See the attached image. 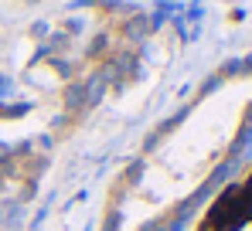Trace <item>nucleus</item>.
<instances>
[{
	"label": "nucleus",
	"mask_w": 252,
	"mask_h": 231,
	"mask_svg": "<svg viewBox=\"0 0 252 231\" xmlns=\"http://www.w3.org/2000/svg\"><path fill=\"white\" fill-rule=\"evenodd\" d=\"M140 72V58L129 55V51H120V55H109L106 68H102V78L106 82H123V78H133Z\"/></svg>",
	"instance_id": "obj_1"
},
{
	"label": "nucleus",
	"mask_w": 252,
	"mask_h": 231,
	"mask_svg": "<svg viewBox=\"0 0 252 231\" xmlns=\"http://www.w3.org/2000/svg\"><path fill=\"white\" fill-rule=\"evenodd\" d=\"M102 95H106V78L102 72H95L92 78H85V109H95Z\"/></svg>",
	"instance_id": "obj_2"
},
{
	"label": "nucleus",
	"mask_w": 252,
	"mask_h": 231,
	"mask_svg": "<svg viewBox=\"0 0 252 231\" xmlns=\"http://www.w3.org/2000/svg\"><path fill=\"white\" fill-rule=\"evenodd\" d=\"M116 228H120V214L113 211V214H109V221H106V231H116Z\"/></svg>",
	"instance_id": "obj_7"
},
{
	"label": "nucleus",
	"mask_w": 252,
	"mask_h": 231,
	"mask_svg": "<svg viewBox=\"0 0 252 231\" xmlns=\"http://www.w3.org/2000/svg\"><path fill=\"white\" fill-rule=\"evenodd\" d=\"M17 218H21V204H7V207L0 211V221H3L7 228H14V225H17Z\"/></svg>",
	"instance_id": "obj_5"
},
{
	"label": "nucleus",
	"mask_w": 252,
	"mask_h": 231,
	"mask_svg": "<svg viewBox=\"0 0 252 231\" xmlns=\"http://www.w3.org/2000/svg\"><path fill=\"white\" fill-rule=\"evenodd\" d=\"M65 109L68 113H85V82H72L65 88Z\"/></svg>",
	"instance_id": "obj_3"
},
{
	"label": "nucleus",
	"mask_w": 252,
	"mask_h": 231,
	"mask_svg": "<svg viewBox=\"0 0 252 231\" xmlns=\"http://www.w3.org/2000/svg\"><path fill=\"white\" fill-rule=\"evenodd\" d=\"M10 88H14V85H10V78H0V95H3V99L10 95Z\"/></svg>",
	"instance_id": "obj_8"
},
{
	"label": "nucleus",
	"mask_w": 252,
	"mask_h": 231,
	"mask_svg": "<svg viewBox=\"0 0 252 231\" xmlns=\"http://www.w3.org/2000/svg\"><path fill=\"white\" fill-rule=\"evenodd\" d=\"M106 44H109V38H106V34H99V38L89 44V51H85V55H89V58H95V55H102V51H106Z\"/></svg>",
	"instance_id": "obj_6"
},
{
	"label": "nucleus",
	"mask_w": 252,
	"mask_h": 231,
	"mask_svg": "<svg viewBox=\"0 0 252 231\" xmlns=\"http://www.w3.org/2000/svg\"><path fill=\"white\" fill-rule=\"evenodd\" d=\"M126 38L129 41H143L147 38V34H150V24H147V17H143V14H136V17H129V21H126Z\"/></svg>",
	"instance_id": "obj_4"
},
{
	"label": "nucleus",
	"mask_w": 252,
	"mask_h": 231,
	"mask_svg": "<svg viewBox=\"0 0 252 231\" xmlns=\"http://www.w3.org/2000/svg\"><path fill=\"white\" fill-rule=\"evenodd\" d=\"M44 31H48L44 24H34V28H31V34H34V38H44Z\"/></svg>",
	"instance_id": "obj_10"
},
{
	"label": "nucleus",
	"mask_w": 252,
	"mask_h": 231,
	"mask_svg": "<svg viewBox=\"0 0 252 231\" xmlns=\"http://www.w3.org/2000/svg\"><path fill=\"white\" fill-rule=\"evenodd\" d=\"M55 68H58L62 75H68V72H72V65H68V61H58V58H55Z\"/></svg>",
	"instance_id": "obj_9"
}]
</instances>
